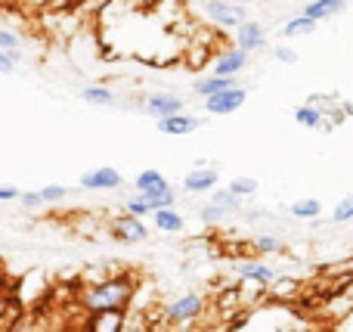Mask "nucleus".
Returning <instances> with one entry per match:
<instances>
[{"label":"nucleus","instance_id":"nucleus-1","mask_svg":"<svg viewBox=\"0 0 353 332\" xmlns=\"http://www.w3.org/2000/svg\"><path fill=\"white\" fill-rule=\"evenodd\" d=\"M137 298V280L130 273H115L99 283H90L81 289L78 302L84 314H97V311H130Z\"/></svg>","mask_w":353,"mask_h":332},{"label":"nucleus","instance_id":"nucleus-2","mask_svg":"<svg viewBox=\"0 0 353 332\" xmlns=\"http://www.w3.org/2000/svg\"><path fill=\"white\" fill-rule=\"evenodd\" d=\"M208 311V298L201 295V292L189 289V292H180V295L168 298L165 302V323L168 326H189V323L201 320Z\"/></svg>","mask_w":353,"mask_h":332},{"label":"nucleus","instance_id":"nucleus-3","mask_svg":"<svg viewBox=\"0 0 353 332\" xmlns=\"http://www.w3.org/2000/svg\"><path fill=\"white\" fill-rule=\"evenodd\" d=\"M134 190L146 193L152 208H171V205H176L174 184L159 171V168H143V171L134 177Z\"/></svg>","mask_w":353,"mask_h":332},{"label":"nucleus","instance_id":"nucleus-4","mask_svg":"<svg viewBox=\"0 0 353 332\" xmlns=\"http://www.w3.org/2000/svg\"><path fill=\"white\" fill-rule=\"evenodd\" d=\"M201 16L220 31H236L248 19V6L236 0H201Z\"/></svg>","mask_w":353,"mask_h":332},{"label":"nucleus","instance_id":"nucleus-5","mask_svg":"<svg viewBox=\"0 0 353 332\" xmlns=\"http://www.w3.org/2000/svg\"><path fill=\"white\" fill-rule=\"evenodd\" d=\"M245 99H248V87L236 84V87H226V90L205 97L201 99V109H205L208 115H214V118H226V115H232V112L242 109Z\"/></svg>","mask_w":353,"mask_h":332},{"label":"nucleus","instance_id":"nucleus-6","mask_svg":"<svg viewBox=\"0 0 353 332\" xmlns=\"http://www.w3.org/2000/svg\"><path fill=\"white\" fill-rule=\"evenodd\" d=\"M183 109H186V99L174 90H152L140 99V112L149 118H155V121L174 115V112H183Z\"/></svg>","mask_w":353,"mask_h":332},{"label":"nucleus","instance_id":"nucleus-7","mask_svg":"<svg viewBox=\"0 0 353 332\" xmlns=\"http://www.w3.org/2000/svg\"><path fill=\"white\" fill-rule=\"evenodd\" d=\"M81 190H90V193H115L124 190V177L118 168L112 165H99L90 168V171L81 174Z\"/></svg>","mask_w":353,"mask_h":332},{"label":"nucleus","instance_id":"nucleus-8","mask_svg":"<svg viewBox=\"0 0 353 332\" xmlns=\"http://www.w3.org/2000/svg\"><path fill=\"white\" fill-rule=\"evenodd\" d=\"M232 273H236L242 283H251V286H273L279 280V271L267 261H257V258H245V261H236L232 264Z\"/></svg>","mask_w":353,"mask_h":332},{"label":"nucleus","instance_id":"nucleus-9","mask_svg":"<svg viewBox=\"0 0 353 332\" xmlns=\"http://www.w3.org/2000/svg\"><path fill=\"white\" fill-rule=\"evenodd\" d=\"M112 233H115L118 242L140 246V242H146L149 236H152V230H149L146 217H137V215H128V211H124L121 217H115V221H112Z\"/></svg>","mask_w":353,"mask_h":332},{"label":"nucleus","instance_id":"nucleus-10","mask_svg":"<svg viewBox=\"0 0 353 332\" xmlns=\"http://www.w3.org/2000/svg\"><path fill=\"white\" fill-rule=\"evenodd\" d=\"M201 124H205V118L189 115V112L183 109V112H174V115H168V118H159V121H155V130L165 137H189V134H195Z\"/></svg>","mask_w":353,"mask_h":332},{"label":"nucleus","instance_id":"nucleus-11","mask_svg":"<svg viewBox=\"0 0 353 332\" xmlns=\"http://www.w3.org/2000/svg\"><path fill=\"white\" fill-rule=\"evenodd\" d=\"M183 193H189V196H201V193H211L214 186H220V171L211 165H195L192 171L183 177Z\"/></svg>","mask_w":353,"mask_h":332},{"label":"nucleus","instance_id":"nucleus-12","mask_svg":"<svg viewBox=\"0 0 353 332\" xmlns=\"http://www.w3.org/2000/svg\"><path fill=\"white\" fill-rule=\"evenodd\" d=\"M248 59H251V53L236 43V47H226V50H220V53L214 56L211 72L214 75H239L245 66H248Z\"/></svg>","mask_w":353,"mask_h":332},{"label":"nucleus","instance_id":"nucleus-13","mask_svg":"<svg viewBox=\"0 0 353 332\" xmlns=\"http://www.w3.org/2000/svg\"><path fill=\"white\" fill-rule=\"evenodd\" d=\"M236 43L242 50H248V53L263 50L267 47V28H263V22H257V19H245V22L236 28Z\"/></svg>","mask_w":353,"mask_h":332},{"label":"nucleus","instance_id":"nucleus-14","mask_svg":"<svg viewBox=\"0 0 353 332\" xmlns=\"http://www.w3.org/2000/svg\"><path fill=\"white\" fill-rule=\"evenodd\" d=\"M87 329L90 332H124L128 329V311H97V314H87Z\"/></svg>","mask_w":353,"mask_h":332},{"label":"nucleus","instance_id":"nucleus-15","mask_svg":"<svg viewBox=\"0 0 353 332\" xmlns=\"http://www.w3.org/2000/svg\"><path fill=\"white\" fill-rule=\"evenodd\" d=\"M239 84V78L236 75H201V78H195L192 81V93L195 97H211V93H220V90H226V87H236Z\"/></svg>","mask_w":353,"mask_h":332},{"label":"nucleus","instance_id":"nucleus-16","mask_svg":"<svg viewBox=\"0 0 353 332\" xmlns=\"http://www.w3.org/2000/svg\"><path fill=\"white\" fill-rule=\"evenodd\" d=\"M301 12L316 19V22H325V19L344 16V12H347V0H307Z\"/></svg>","mask_w":353,"mask_h":332},{"label":"nucleus","instance_id":"nucleus-17","mask_svg":"<svg viewBox=\"0 0 353 332\" xmlns=\"http://www.w3.org/2000/svg\"><path fill=\"white\" fill-rule=\"evenodd\" d=\"M149 221H152V227L159 233H183L186 230V217L176 211V205H171V208H155Z\"/></svg>","mask_w":353,"mask_h":332},{"label":"nucleus","instance_id":"nucleus-18","mask_svg":"<svg viewBox=\"0 0 353 332\" xmlns=\"http://www.w3.org/2000/svg\"><path fill=\"white\" fill-rule=\"evenodd\" d=\"M81 99H84L87 106H97V109H115L118 106L115 90L105 84H84L81 87Z\"/></svg>","mask_w":353,"mask_h":332},{"label":"nucleus","instance_id":"nucleus-19","mask_svg":"<svg viewBox=\"0 0 353 332\" xmlns=\"http://www.w3.org/2000/svg\"><path fill=\"white\" fill-rule=\"evenodd\" d=\"M316 28H319L316 19H310V16H304V12H298V16H292L285 25H282L279 35L285 37V41H294V37H307V35H313Z\"/></svg>","mask_w":353,"mask_h":332},{"label":"nucleus","instance_id":"nucleus-20","mask_svg":"<svg viewBox=\"0 0 353 332\" xmlns=\"http://www.w3.org/2000/svg\"><path fill=\"white\" fill-rule=\"evenodd\" d=\"M288 215H292L294 221H316V217H323V202L313 196L294 199V202L288 205Z\"/></svg>","mask_w":353,"mask_h":332},{"label":"nucleus","instance_id":"nucleus-21","mask_svg":"<svg viewBox=\"0 0 353 332\" xmlns=\"http://www.w3.org/2000/svg\"><path fill=\"white\" fill-rule=\"evenodd\" d=\"M323 121H325V112L313 103H301L298 109H294V124H301V128H307V130L323 128Z\"/></svg>","mask_w":353,"mask_h":332},{"label":"nucleus","instance_id":"nucleus-22","mask_svg":"<svg viewBox=\"0 0 353 332\" xmlns=\"http://www.w3.org/2000/svg\"><path fill=\"white\" fill-rule=\"evenodd\" d=\"M208 196H211V202H217L220 208L230 211V215H239V211L245 208V199L239 196V193H232L230 186H214V190L208 193Z\"/></svg>","mask_w":353,"mask_h":332},{"label":"nucleus","instance_id":"nucleus-23","mask_svg":"<svg viewBox=\"0 0 353 332\" xmlns=\"http://www.w3.org/2000/svg\"><path fill=\"white\" fill-rule=\"evenodd\" d=\"M121 208L128 211V215H137V217H152V211H155V208H152V202L146 199V193H140V190H137L134 196L124 199Z\"/></svg>","mask_w":353,"mask_h":332},{"label":"nucleus","instance_id":"nucleus-24","mask_svg":"<svg viewBox=\"0 0 353 332\" xmlns=\"http://www.w3.org/2000/svg\"><path fill=\"white\" fill-rule=\"evenodd\" d=\"M226 217H230V211L220 208V205L211 202V199H208V205H201V208H199V221L208 224V227H217V224H223Z\"/></svg>","mask_w":353,"mask_h":332},{"label":"nucleus","instance_id":"nucleus-25","mask_svg":"<svg viewBox=\"0 0 353 332\" xmlns=\"http://www.w3.org/2000/svg\"><path fill=\"white\" fill-rule=\"evenodd\" d=\"M251 248H254L257 255H276V252H282V242H279V236H273V233H261L251 240Z\"/></svg>","mask_w":353,"mask_h":332},{"label":"nucleus","instance_id":"nucleus-26","mask_svg":"<svg viewBox=\"0 0 353 332\" xmlns=\"http://www.w3.org/2000/svg\"><path fill=\"white\" fill-rule=\"evenodd\" d=\"M350 221H353V196H344L332 208V224H350Z\"/></svg>","mask_w":353,"mask_h":332},{"label":"nucleus","instance_id":"nucleus-27","mask_svg":"<svg viewBox=\"0 0 353 332\" xmlns=\"http://www.w3.org/2000/svg\"><path fill=\"white\" fill-rule=\"evenodd\" d=\"M230 190L239 193L242 199H251V196H257V180L254 177H232L230 180Z\"/></svg>","mask_w":353,"mask_h":332},{"label":"nucleus","instance_id":"nucleus-28","mask_svg":"<svg viewBox=\"0 0 353 332\" xmlns=\"http://www.w3.org/2000/svg\"><path fill=\"white\" fill-rule=\"evenodd\" d=\"M41 196H43V202H47V205L62 202V199L68 196V186H62V184H47V186H41Z\"/></svg>","mask_w":353,"mask_h":332},{"label":"nucleus","instance_id":"nucleus-29","mask_svg":"<svg viewBox=\"0 0 353 332\" xmlns=\"http://www.w3.org/2000/svg\"><path fill=\"white\" fill-rule=\"evenodd\" d=\"M273 59L282 62V66H294L301 56H298V50H294V47H288V43H279V47L273 50Z\"/></svg>","mask_w":353,"mask_h":332},{"label":"nucleus","instance_id":"nucleus-30","mask_svg":"<svg viewBox=\"0 0 353 332\" xmlns=\"http://www.w3.org/2000/svg\"><path fill=\"white\" fill-rule=\"evenodd\" d=\"M19 47H22V37H19L12 28L0 25V50H19Z\"/></svg>","mask_w":353,"mask_h":332},{"label":"nucleus","instance_id":"nucleus-31","mask_svg":"<svg viewBox=\"0 0 353 332\" xmlns=\"http://www.w3.org/2000/svg\"><path fill=\"white\" fill-rule=\"evenodd\" d=\"M19 202H22V208L25 211H37V208H43V196H41V190H31V193H22L19 196Z\"/></svg>","mask_w":353,"mask_h":332},{"label":"nucleus","instance_id":"nucleus-32","mask_svg":"<svg viewBox=\"0 0 353 332\" xmlns=\"http://www.w3.org/2000/svg\"><path fill=\"white\" fill-rule=\"evenodd\" d=\"M19 62L10 56V50H0V75H12Z\"/></svg>","mask_w":353,"mask_h":332},{"label":"nucleus","instance_id":"nucleus-33","mask_svg":"<svg viewBox=\"0 0 353 332\" xmlns=\"http://www.w3.org/2000/svg\"><path fill=\"white\" fill-rule=\"evenodd\" d=\"M19 196H22V190H19V186L0 184V202H12V199H19Z\"/></svg>","mask_w":353,"mask_h":332},{"label":"nucleus","instance_id":"nucleus-34","mask_svg":"<svg viewBox=\"0 0 353 332\" xmlns=\"http://www.w3.org/2000/svg\"><path fill=\"white\" fill-rule=\"evenodd\" d=\"M341 112L344 115H353V99H341Z\"/></svg>","mask_w":353,"mask_h":332}]
</instances>
